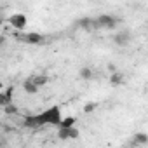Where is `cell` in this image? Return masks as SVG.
<instances>
[{
  "label": "cell",
  "mask_w": 148,
  "mask_h": 148,
  "mask_svg": "<svg viewBox=\"0 0 148 148\" xmlns=\"http://www.w3.org/2000/svg\"><path fill=\"white\" fill-rule=\"evenodd\" d=\"M18 112H19V108H18L14 103H11V105L4 106V113H5V115H16Z\"/></svg>",
  "instance_id": "15"
},
{
  "label": "cell",
  "mask_w": 148,
  "mask_h": 148,
  "mask_svg": "<svg viewBox=\"0 0 148 148\" xmlns=\"http://www.w3.org/2000/svg\"><path fill=\"white\" fill-rule=\"evenodd\" d=\"M23 89H25L28 94H35V92H38V87H37V86H35V84H33L30 79H26V80H25V84H23Z\"/></svg>",
  "instance_id": "13"
},
{
  "label": "cell",
  "mask_w": 148,
  "mask_h": 148,
  "mask_svg": "<svg viewBox=\"0 0 148 148\" xmlns=\"http://www.w3.org/2000/svg\"><path fill=\"white\" fill-rule=\"evenodd\" d=\"M124 82H125V79H124V75H122L120 71H117V73H112V75H110V84H112L113 87H120Z\"/></svg>",
  "instance_id": "10"
},
{
  "label": "cell",
  "mask_w": 148,
  "mask_h": 148,
  "mask_svg": "<svg viewBox=\"0 0 148 148\" xmlns=\"http://www.w3.org/2000/svg\"><path fill=\"white\" fill-rule=\"evenodd\" d=\"M94 21H96V28L98 30H112V28L117 26L119 18H115L113 14H101V16L94 18Z\"/></svg>",
  "instance_id": "3"
},
{
  "label": "cell",
  "mask_w": 148,
  "mask_h": 148,
  "mask_svg": "<svg viewBox=\"0 0 148 148\" xmlns=\"http://www.w3.org/2000/svg\"><path fill=\"white\" fill-rule=\"evenodd\" d=\"M21 42L25 44H30V45H44V44H49V37L42 35V33H23V35H16Z\"/></svg>",
  "instance_id": "2"
},
{
  "label": "cell",
  "mask_w": 148,
  "mask_h": 148,
  "mask_svg": "<svg viewBox=\"0 0 148 148\" xmlns=\"http://www.w3.org/2000/svg\"><path fill=\"white\" fill-rule=\"evenodd\" d=\"M108 70H110V73H117V71H119V70H117V66H115L113 63H110V64H108Z\"/></svg>",
  "instance_id": "17"
},
{
  "label": "cell",
  "mask_w": 148,
  "mask_h": 148,
  "mask_svg": "<svg viewBox=\"0 0 148 148\" xmlns=\"http://www.w3.org/2000/svg\"><path fill=\"white\" fill-rule=\"evenodd\" d=\"M77 26H79L80 30H84V32H94V30H98L94 18H80V19L77 21Z\"/></svg>",
  "instance_id": "8"
},
{
  "label": "cell",
  "mask_w": 148,
  "mask_h": 148,
  "mask_svg": "<svg viewBox=\"0 0 148 148\" xmlns=\"http://www.w3.org/2000/svg\"><path fill=\"white\" fill-rule=\"evenodd\" d=\"M79 129L77 127H70V129H58V138L66 141V139H77L79 138Z\"/></svg>",
  "instance_id": "6"
},
{
  "label": "cell",
  "mask_w": 148,
  "mask_h": 148,
  "mask_svg": "<svg viewBox=\"0 0 148 148\" xmlns=\"http://www.w3.org/2000/svg\"><path fill=\"white\" fill-rule=\"evenodd\" d=\"M26 23H28V19H26V16L25 14H21V12H16V14H12L11 18H9V25L12 26V28H16V30H25V26H26Z\"/></svg>",
  "instance_id": "4"
},
{
  "label": "cell",
  "mask_w": 148,
  "mask_h": 148,
  "mask_svg": "<svg viewBox=\"0 0 148 148\" xmlns=\"http://www.w3.org/2000/svg\"><path fill=\"white\" fill-rule=\"evenodd\" d=\"M96 108H98V103H87L84 106V113H92Z\"/></svg>",
  "instance_id": "16"
},
{
  "label": "cell",
  "mask_w": 148,
  "mask_h": 148,
  "mask_svg": "<svg viewBox=\"0 0 148 148\" xmlns=\"http://www.w3.org/2000/svg\"><path fill=\"white\" fill-rule=\"evenodd\" d=\"M127 148H131V146H127Z\"/></svg>",
  "instance_id": "18"
},
{
  "label": "cell",
  "mask_w": 148,
  "mask_h": 148,
  "mask_svg": "<svg viewBox=\"0 0 148 148\" xmlns=\"http://www.w3.org/2000/svg\"><path fill=\"white\" fill-rule=\"evenodd\" d=\"M145 145H148V134L146 132H136L129 141L131 148H138V146H145Z\"/></svg>",
  "instance_id": "7"
},
{
  "label": "cell",
  "mask_w": 148,
  "mask_h": 148,
  "mask_svg": "<svg viewBox=\"0 0 148 148\" xmlns=\"http://www.w3.org/2000/svg\"><path fill=\"white\" fill-rule=\"evenodd\" d=\"M61 110H59V106H51V108H47L45 112H42V113H37L35 115V124H37V127H42V125H59L61 124Z\"/></svg>",
  "instance_id": "1"
},
{
  "label": "cell",
  "mask_w": 148,
  "mask_h": 148,
  "mask_svg": "<svg viewBox=\"0 0 148 148\" xmlns=\"http://www.w3.org/2000/svg\"><path fill=\"white\" fill-rule=\"evenodd\" d=\"M113 42H115V45H119V47L129 45V42H131V32H129V30H120L119 33L113 35Z\"/></svg>",
  "instance_id": "5"
},
{
  "label": "cell",
  "mask_w": 148,
  "mask_h": 148,
  "mask_svg": "<svg viewBox=\"0 0 148 148\" xmlns=\"http://www.w3.org/2000/svg\"><path fill=\"white\" fill-rule=\"evenodd\" d=\"M79 75H80L84 80H89V79H92V77H94V71H92V68H89V66H84V68H80Z\"/></svg>",
  "instance_id": "14"
},
{
  "label": "cell",
  "mask_w": 148,
  "mask_h": 148,
  "mask_svg": "<svg viewBox=\"0 0 148 148\" xmlns=\"http://www.w3.org/2000/svg\"><path fill=\"white\" fill-rule=\"evenodd\" d=\"M70 127H75V117H66L58 125V129H70Z\"/></svg>",
  "instance_id": "12"
},
{
  "label": "cell",
  "mask_w": 148,
  "mask_h": 148,
  "mask_svg": "<svg viewBox=\"0 0 148 148\" xmlns=\"http://www.w3.org/2000/svg\"><path fill=\"white\" fill-rule=\"evenodd\" d=\"M12 94H14V87L12 86L0 92V103H2V106H7V105L12 103Z\"/></svg>",
  "instance_id": "9"
},
{
  "label": "cell",
  "mask_w": 148,
  "mask_h": 148,
  "mask_svg": "<svg viewBox=\"0 0 148 148\" xmlns=\"http://www.w3.org/2000/svg\"><path fill=\"white\" fill-rule=\"evenodd\" d=\"M30 80H32V82H33V84H35V86L38 87V89H40L42 86H45V84L49 82L47 75H33V77H30Z\"/></svg>",
  "instance_id": "11"
}]
</instances>
